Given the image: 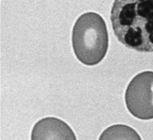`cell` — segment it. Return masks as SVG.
<instances>
[{"label":"cell","instance_id":"obj_1","mask_svg":"<svg viewBox=\"0 0 153 140\" xmlns=\"http://www.w3.org/2000/svg\"><path fill=\"white\" fill-rule=\"evenodd\" d=\"M110 17L114 35L123 45L153 51V0H115Z\"/></svg>","mask_w":153,"mask_h":140},{"label":"cell","instance_id":"obj_2","mask_svg":"<svg viewBox=\"0 0 153 140\" xmlns=\"http://www.w3.org/2000/svg\"><path fill=\"white\" fill-rule=\"evenodd\" d=\"M72 43L74 53L82 63L88 66L99 63L105 57L109 44L103 19L94 12L81 14L73 27Z\"/></svg>","mask_w":153,"mask_h":140},{"label":"cell","instance_id":"obj_3","mask_svg":"<svg viewBox=\"0 0 153 140\" xmlns=\"http://www.w3.org/2000/svg\"><path fill=\"white\" fill-rule=\"evenodd\" d=\"M125 102L128 111L140 120L153 118V72L137 74L128 84Z\"/></svg>","mask_w":153,"mask_h":140},{"label":"cell","instance_id":"obj_4","mask_svg":"<svg viewBox=\"0 0 153 140\" xmlns=\"http://www.w3.org/2000/svg\"><path fill=\"white\" fill-rule=\"evenodd\" d=\"M70 126L62 120L52 117L43 118L37 121L31 132V139H76Z\"/></svg>","mask_w":153,"mask_h":140},{"label":"cell","instance_id":"obj_5","mask_svg":"<svg viewBox=\"0 0 153 140\" xmlns=\"http://www.w3.org/2000/svg\"><path fill=\"white\" fill-rule=\"evenodd\" d=\"M99 139H141V138L131 127L124 124H115L106 128L102 133Z\"/></svg>","mask_w":153,"mask_h":140}]
</instances>
